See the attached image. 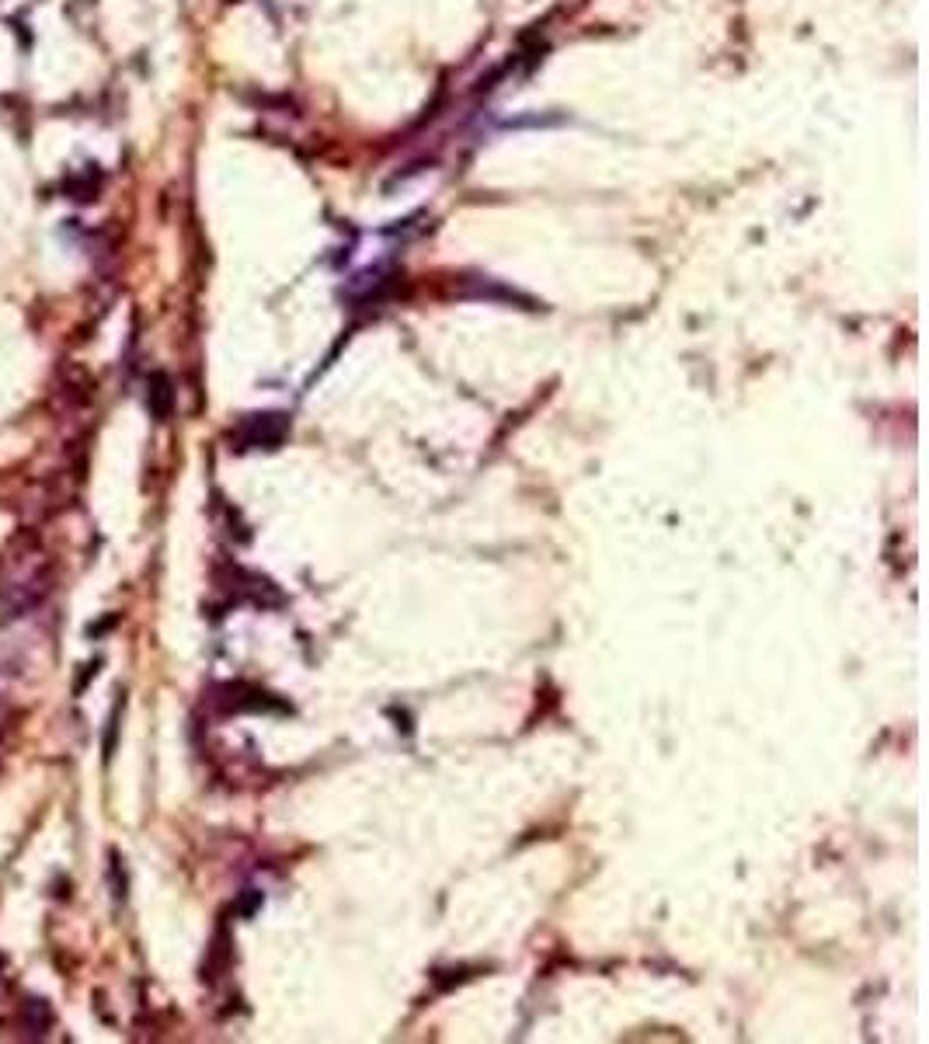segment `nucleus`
<instances>
[{
	"label": "nucleus",
	"mask_w": 929,
	"mask_h": 1044,
	"mask_svg": "<svg viewBox=\"0 0 929 1044\" xmlns=\"http://www.w3.org/2000/svg\"><path fill=\"white\" fill-rule=\"evenodd\" d=\"M53 582V568L32 536H18L0 557V606L7 616H21L39 606Z\"/></svg>",
	"instance_id": "1"
},
{
	"label": "nucleus",
	"mask_w": 929,
	"mask_h": 1044,
	"mask_svg": "<svg viewBox=\"0 0 929 1044\" xmlns=\"http://www.w3.org/2000/svg\"><path fill=\"white\" fill-rule=\"evenodd\" d=\"M146 404H150V414L157 418V421H164L167 414H171V408H175V387H171V380L164 373L150 376V394H146Z\"/></svg>",
	"instance_id": "2"
},
{
	"label": "nucleus",
	"mask_w": 929,
	"mask_h": 1044,
	"mask_svg": "<svg viewBox=\"0 0 929 1044\" xmlns=\"http://www.w3.org/2000/svg\"><path fill=\"white\" fill-rule=\"evenodd\" d=\"M25 1024L32 1027V1034H35V1038H42V1034L53 1027L49 1003H45V999H25Z\"/></svg>",
	"instance_id": "3"
},
{
	"label": "nucleus",
	"mask_w": 929,
	"mask_h": 1044,
	"mask_svg": "<svg viewBox=\"0 0 929 1044\" xmlns=\"http://www.w3.org/2000/svg\"><path fill=\"white\" fill-rule=\"evenodd\" d=\"M0 975H4V958H0Z\"/></svg>",
	"instance_id": "4"
}]
</instances>
